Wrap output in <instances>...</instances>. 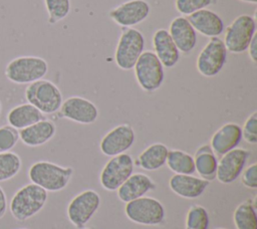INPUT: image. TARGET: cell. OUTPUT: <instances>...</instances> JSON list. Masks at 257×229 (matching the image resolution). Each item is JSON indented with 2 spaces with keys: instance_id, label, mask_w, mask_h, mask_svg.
<instances>
[{
  "instance_id": "obj_1",
  "label": "cell",
  "mask_w": 257,
  "mask_h": 229,
  "mask_svg": "<svg viewBox=\"0 0 257 229\" xmlns=\"http://www.w3.org/2000/svg\"><path fill=\"white\" fill-rule=\"evenodd\" d=\"M47 199L48 192L33 183H28L14 193L8 206L12 217L24 222L39 213Z\"/></svg>"
},
{
  "instance_id": "obj_2",
  "label": "cell",
  "mask_w": 257,
  "mask_h": 229,
  "mask_svg": "<svg viewBox=\"0 0 257 229\" xmlns=\"http://www.w3.org/2000/svg\"><path fill=\"white\" fill-rule=\"evenodd\" d=\"M72 175L71 167H63L49 161H37L28 170V178L31 183L46 192H58L65 189Z\"/></svg>"
},
{
  "instance_id": "obj_3",
  "label": "cell",
  "mask_w": 257,
  "mask_h": 229,
  "mask_svg": "<svg viewBox=\"0 0 257 229\" xmlns=\"http://www.w3.org/2000/svg\"><path fill=\"white\" fill-rule=\"evenodd\" d=\"M48 71L47 61L35 55H21L11 59L5 66L6 78L16 84H29L42 79Z\"/></svg>"
},
{
  "instance_id": "obj_4",
  "label": "cell",
  "mask_w": 257,
  "mask_h": 229,
  "mask_svg": "<svg viewBox=\"0 0 257 229\" xmlns=\"http://www.w3.org/2000/svg\"><path fill=\"white\" fill-rule=\"evenodd\" d=\"M25 99L43 114H51L59 110L63 97L60 89L48 79H39L27 84Z\"/></svg>"
},
{
  "instance_id": "obj_5",
  "label": "cell",
  "mask_w": 257,
  "mask_h": 229,
  "mask_svg": "<svg viewBox=\"0 0 257 229\" xmlns=\"http://www.w3.org/2000/svg\"><path fill=\"white\" fill-rule=\"evenodd\" d=\"M145 37L140 30L134 27L124 28L114 51V61L117 67L122 70L133 69L138 58L145 51Z\"/></svg>"
},
{
  "instance_id": "obj_6",
  "label": "cell",
  "mask_w": 257,
  "mask_h": 229,
  "mask_svg": "<svg viewBox=\"0 0 257 229\" xmlns=\"http://www.w3.org/2000/svg\"><path fill=\"white\" fill-rule=\"evenodd\" d=\"M255 34V18L247 14H241L226 27L223 42L227 51L238 54L248 49Z\"/></svg>"
},
{
  "instance_id": "obj_7",
  "label": "cell",
  "mask_w": 257,
  "mask_h": 229,
  "mask_svg": "<svg viewBox=\"0 0 257 229\" xmlns=\"http://www.w3.org/2000/svg\"><path fill=\"white\" fill-rule=\"evenodd\" d=\"M124 213L132 222L146 226L160 225L166 216L164 205L158 199L149 196L125 203Z\"/></svg>"
},
{
  "instance_id": "obj_8",
  "label": "cell",
  "mask_w": 257,
  "mask_h": 229,
  "mask_svg": "<svg viewBox=\"0 0 257 229\" xmlns=\"http://www.w3.org/2000/svg\"><path fill=\"white\" fill-rule=\"evenodd\" d=\"M133 69L136 80L143 90L153 92L162 86L165 78L164 66L154 51H144Z\"/></svg>"
},
{
  "instance_id": "obj_9",
  "label": "cell",
  "mask_w": 257,
  "mask_h": 229,
  "mask_svg": "<svg viewBox=\"0 0 257 229\" xmlns=\"http://www.w3.org/2000/svg\"><path fill=\"white\" fill-rule=\"evenodd\" d=\"M226 60L227 49L223 40L218 36L210 37L197 57L196 67L201 75L214 77L222 70Z\"/></svg>"
},
{
  "instance_id": "obj_10",
  "label": "cell",
  "mask_w": 257,
  "mask_h": 229,
  "mask_svg": "<svg viewBox=\"0 0 257 229\" xmlns=\"http://www.w3.org/2000/svg\"><path fill=\"white\" fill-rule=\"evenodd\" d=\"M100 206V196L92 189H86L74 196L67 205V218L76 228H82Z\"/></svg>"
},
{
  "instance_id": "obj_11",
  "label": "cell",
  "mask_w": 257,
  "mask_h": 229,
  "mask_svg": "<svg viewBox=\"0 0 257 229\" xmlns=\"http://www.w3.org/2000/svg\"><path fill=\"white\" fill-rule=\"evenodd\" d=\"M134 159L126 153L110 157L100 172V185L107 191H116L134 173Z\"/></svg>"
},
{
  "instance_id": "obj_12",
  "label": "cell",
  "mask_w": 257,
  "mask_h": 229,
  "mask_svg": "<svg viewBox=\"0 0 257 229\" xmlns=\"http://www.w3.org/2000/svg\"><path fill=\"white\" fill-rule=\"evenodd\" d=\"M58 111L62 118L81 125H91L98 118L97 106L91 100L78 95L64 99Z\"/></svg>"
},
{
  "instance_id": "obj_13",
  "label": "cell",
  "mask_w": 257,
  "mask_h": 229,
  "mask_svg": "<svg viewBox=\"0 0 257 229\" xmlns=\"http://www.w3.org/2000/svg\"><path fill=\"white\" fill-rule=\"evenodd\" d=\"M136 133L128 124H120L108 131L99 143V149L104 156L113 157L125 153L132 148Z\"/></svg>"
},
{
  "instance_id": "obj_14",
  "label": "cell",
  "mask_w": 257,
  "mask_h": 229,
  "mask_svg": "<svg viewBox=\"0 0 257 229\" xmlns=\"http://www.w3.org/2000/svg\"><path fill=\"white\" fill-rule=\"evenodd\" d=\"M150 10V4L146 0H128L111 9L108 16L118 26L131 28L145 21Z\"/></svg>"
},
{
  "instance_id": "obj_15",
  "label": "cell",
  "mask_w": 257,
  "mask_h": 229,
  "mask_svg": "<svg viewBox=\"0 0 257 229\" xmlns=\"http://www.w3.org/2000/svg\"><path fill=\"white\" fill-rule=\"evenodd\" d=\"M250 152L243 148H235L223 156L218 161L216 179L222 184H231L236 181L245 168Z\"/></svg>"
},
{
  "instance_id": "obj_16",
  "label": "cell",
  "mask_w": 257,
  "mask_h": 229,
  "mask_svg": "<svg viewBox=\"0 0 257 229\" xmlns=\"http://www.w3.org/2000/svg\"><path fill=\"white\" fill-rule=\"evenodd\" d=\"M242 140L241 127L236 123H227L221 126L211 137L210 147L216 156H223L238 147Z\"/></svg>"
},
{
  "instance_id": "obj_17",
  "label": "cell",
  "mask_w": 257,
  "mask_h": 229,
  "mask_svg": "<svg viewBox=\"0 0 257 229\" xmlns=\"http://www.w3.org/2000/svg\"><path fill=\"white\" fill-rule=\"evenodd\" d=\"M210 182L194 175L174 174L169 181L170 189L185 199L199 198L209 187Z\"/></svg>"
},
{
  "instance_id": "obj_18",
  "label": "cell",
  "mask_w": 257,
  "mask_h": 229,
  "mask_svg": "<svg viewBox=\"0 0 257 229\" xmlns=\"http://www.w3.org/2000/svg\"><path fill=\"white\" fill-rule=\"evenodd\" d=\"M156 188L157 184L150 176L143 173H133L116 191L118 199L123 203H127L145 196Z\"/></svg>"
},
{
  "instance_id": "obj_19",
  "label": "cell",
  "mask_w": 257,
  "mask_h": 229,
  "mask_svg": "<svg viewBox=\"0 0 257 229\" xmlns=\"http://www.w3.org/2000/svg\"><path fill=\"white\" fill-rule=\"evenodd\" d=\"M169 34L180 52L190 53L197 44V33L185 16H178L172 20Z\"/></svg>"
},
{
  "instance_id": "obj_20",
  "label": "cell",
  "mask_w": 257,
  "mask_h": 229,
  "mask_svg": "<svg viewBox=\"0 0 257 229\" xmlns=\"http://www.w3.org/2000/svg\"><path fill=\"white\" fill-rule=\"evenodd\" d=\"M152 43L154 53L157 55L163 66L171 68L178 63L180 59V51L167 29L161 28L156 30L153 35Z\"/></svg>"
},
{
  "instance_id": "obj_21",
  "label": "cell",
  "mask_w": 257,
  "mask_h": 229,
  "mask_svg": "<svg viewBox=\"0 0 257 229\" xmlns=\"http://www.w3.org/2000/svg\"><path fill=\"white\" fill-rule=\"evenodd\" d=\"M56 134L55 124L43 119L27 128L19 130V140L27 147L35 148L48 143Z\"/></svg>"
},
{
  "instance_id": "obj_22",
  "label": "cell",
  "mask_w": 257,
  "mask_h": 229,
  "mask_svg": "<svg viewBox=\"0 0 257 229\" xmlns=\"http://www.w3.org/2000/svg\"><path fill=\"white\" fill-rule=\"evenodd\" d=\"M195 31L207 37L219 36L224 31V23L221 17L212 10L201 9L186 17Z\"/></svg>"
},
{
  "instance_id": "obj_23",
  "label": "cell",
  "mask_w": 257,
  "mask_h": 229,
  "mask_svg": "<svg viewBox=\"0 0 257 229\" xmlns=\"http://www.w3.org/2000/svg\"><path fill=\"white\" fill-rule=\"evenodd\" d=\"M43 119H45L44 114L34 105L28 102L13 106L9 109L6 116L8 125L15 128L16 130L27 128Z\"/></svg>"
},
{
  "instance_id": "obj_24",
  "label": "cell",
  "mask_w": 257,
  "mask_h": 229,
  "mask_svg": "<svg viewBox=\"0 0 257 229\" xmlns=\"http://www.w3.org/2000/svg\"><path fill=\"white\" fill-rule=\"evenodd\" d=\"M169 148L162 143H154L147 147L138 157L136 165L145 171H157L166 165Z\"/></svg>"
},
{
  "instance_id": "obj_25",
  "label": "cell",
  "mask_w": 257,
  "mask_h": 229,
  "mask_svg": "<svg viewBox=\"0 0 257 229\" xmlns=\"http://www.w3.org/2000/svg\"><path fill=\"white\" fill-rule=\"evenodd\" d=\"M193 158L195 163V172H197L202 179L209 182L216 179L218 159L210 145H203L199 147Z\"/></svg>"
},
{
  "instance_id": "obj_26",
  "label": "cell",
  "mask_w": 257,
  "mask_h": 229,
  "mask_svg": "<svg viewBox=\"0 0 257 229\" xmlns=\"http://www.w3.org/2000/svg\"><path fill=\"white\" fill-rule=\"evenodd\" d=\"M166 165L175 174L193 175L195 173L193 156L182 150H169Z\"/></svg>"
},
{
  "instance_id": "obj_27",
  "label": "cell",
  "mask_w": 257,
  "mask_h": 229,
  "mask_svg": "<svg viewBox=\"0 0 257 229\" xmlns=\"http://www.w3.org/2000/svg\"><path fill=\"white\" fill-rule=\"evenodd\" d=\"M233 221L236 229H257L255 201L245 200L240 203L233 213Z\"/></svg>"
},
{
  "instance_id": "obj_28",
  "label": "cell",
  "mask_w": 257,
  "mask_h": 229,
  "mask_svg": "<svg viewBox=\"0 0 257 229\" xmlns=\"http://www.w3.org/2000/svg\"><path fill=\"white\" fill-rule=\"evenodd\" d=\"M22 161L18 154L14 152L0 153V182L14 178L21 170Z\"/></svg>"
},
{
  "instance_id": "obj_29",
  "label": "cell",
  "mask_w": 257,
  "mask_h": 229,
  "mask_svg": "<svg viewBox=\"0 0 257 229\" xmlns=\"http://www.w3.org/2000/svg\"><path fill=\"white\" fill-rule=\"evenodd\" d=\"M210 217L207 209L201 205H193L187 212L185 229H209Z\"/></svg>"
},
{
  "instance_id": "obj_30",
  "label": "cell",
  "mask_w": 257,
  "mask_h": 229,
  "mask_svg": "<svg viewBox=\"0 0 257 229\" xmlns=\"http://www.w3.org/2000/svg\"><path fill=\"white\" fill-rule=\"evenodd\" d=\"M44 5L49 24H56L63 20L70 11V0H44Z\"/></svg>"
},
{
  "instance_id": "obj_31",
  "label": "cell",
  "mask_w": 257,
  "mask_h": 229,
  "mask_svg": "<svg viewBox=\"0 0 257 229\" xmlns=\"http://www.w3.org/2000/svg\"><path fill=\"white\" fill-rule=\"evenodd\" d=\"M19 141V131L4 125L0 127V153L11 151Z\"/></svg>"
},
{
  "instance_id": "obj_32",
  "label": "cell",
  "mask_w": 257,
  "mask_h": 229,
  "mask_svg": "<svg viewBox=\"0 0 257 229\" xmlns=\"http://www.w3.org/2000/svg\"><path fill=\"white\" fill-rule=\"evenodd\" d=\"M216 0H176L175 7L182 15H190L214 4Z\"/></svg>"
},
{
  "instance_id": "obj_33",
  "label": "cell",
  "mask_w": 257,
  "mask_h": 229,
  "mask_svg": "<svg viewBox=\"0 0 257 229\" xmlns=\"http://www.w3.org/2000/svg\"><path fill=\"white\" fill-rule=\"evenodd\" d=\"M242 130V139L251 144H257V111H253L245 121Z\"/></svg>"
},
{
  "instance_id": "obj_34",
  "label": "cell",
  "mask_w": 257,
  "mask_h": 229,
  "mask_svg": "<svg viewBox=\"0 0 257 229\" xmlns=\"http://www.w3.org/2000/svg\"><path fill=\"white\" fill-rule=\"evenodd\" d=\"M241 182L248 189L255 190L257 188V164L253 163L249 167L244 168L241 173Z\"/></svg>"
},
{
  "instance_id": "obj_35",
  "label": "cell",
  "mask_w": 257,
  "mask_h": 229,
  "mask_svg": "<svg viewBox=\"0 0 257 229\" xmlns=\"http://www.w3.org/2000/svg\"><path fill=\"white\" fill-rule=\"evenodd\" d=\"M247 50H248L249 57H250L251 61L254 64H256V62H257V33L253 36Z\"/></svg>"
},
{
  "instance_id": "obj_36",
  "label": "cell",
  "mask_w": 257,
  "mask_h": 229,
  "mask_svg": "<svg viewBox=\"0 0 257 229\" xmlns=\"http://www.w3.org/2000/svg\"><path fill=\"white\" fill-rule=\"evenodd\" d=\"M8 208V202H7V197H6V193L3 190V188L0 186V219L4 217V215L6 214Z\"/></svg>"
},
{
  "instance_id": "obj_37",
  "label": "cell",
  "mask_w": 257,
  "mask_h": 229,
  "mask_svg": "<svg viewBox=\"0 0 257 229\" xmlns=\"http://www.w3.org/2000/svg\"><path fill=\"white\" fill-rule=\"evenodd\" d=\"M240 1L247 2V3H252V4H256L257 3V0H240Z\"/></svg>"
},
{
  "instance_id": "obj_38",
  "label": "cell",
  "mask_w": 257,
  "mask_h": 229,
  "mask_svg": "<svg viewBox=\"0 0 257 229\" xmlns=\"http://www.w3.org/2000/svg\"><path fill=\"white\" fill-rule=\"evenodd\" d=\"M1 111H2V103L0 101V116H1Z\"/></svg>"
},
{
  "instance_id": "obj_39",
  "label": "cell",
  "mask_w": 257,
  "mask_h": 229,
  "mask_svg": "<svg viewBox=\"0 0 257 229\" xmlns=\"http://www.w3.org/2000/svg\"><path fill=\"white\" fill-rule=\"evenodd\" d=\"M18 229H28V228H18Z\"/></svg>"
},
{
  "instance_id": "obj_40",
  "label": "cell",
  "mask_w": 257,
  "mask_h": 229,
  "mask_svg": "<svg viewBox=\"0 0 257 229\" xmlns=\"http://www.w3.org/2000/svg\"><path fill=\"white\" fill-rule=\"evenodd\" d=\"M217 229H225V228H217Z\"/></svg>"
},
{
  "instance_id": "obj_41",
  "label": "cell",
  "mask_w": 257,
  "mask_h": 229,
  "mask_svg": "<svg viewBox=\"0 0 257 229\" xmlns=\"http://www.w3.org/2000/svg\"><path fill=\"white\" fill-rule=\"evenodd\" d=\"M84 229H91V228H84Z\"/></svg>"
}]
</instances>
